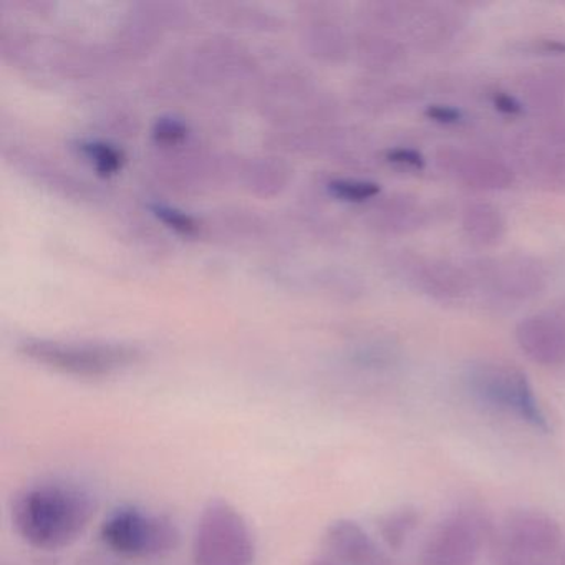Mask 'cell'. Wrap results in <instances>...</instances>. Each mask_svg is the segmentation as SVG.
<instances>
[{
	"mask_svg": "<svg viewBox=\"0 0 565 565\" xmlns=\"http://www.w3.org/2000/svg\"><path fill=\"white\" fill-rule=\"evenodd\" d=\"M97 505V499L84 486L49 479L15 494L11 521L19 537L31 547L62 551L90 527Z\"/></svg>",
	"mask_w": 565,
	"mask_h": 565,
	"instance_id": "1",
	"label": "cell"
},
{
	"mask_svg": "<svg viewBox=\"0 0 565 565\" xmlns=\"http://www.w3.org/2000/svg\"><path fill=\"white\" fill-rule=\"evenodd\" d=\"M256 557V539L243 512L226 499H211L194 529V565H254Z\"/></svg>",
	"mask_w": 565,
	"mask_h": 565,
	"instance_id": "2",
	"label": "cell"
},
{
	"mask_svg": "<svg viewBox=\"0 0 565 565\" xmlns=\"http://www.w3.org/2000/svg\"><path fill=\"white\" fill-rule=\"evenodd\" d=\"M466 385L471 395L488 408L515 416L535 431H551L547 416L527 375L518 366L494 360H481L469 366Z\"/></svg>",
	"mask_w": 565,
	"mask_h": 565,
	"instance_id": "3",
	"label": "cell"
},
{
	"mask_svg": "<svg viewBox=\"0 0 565 565\" xmlns=\"http://www.w3.org/2000/svg\"><path fill=\"white\" fill-rule=\"evenodd\" d=\"M100 535L110 551L130 558L163 557L177 551L181 542L180 529L170 518L137 505H121L110 512Z\"/></svg>",
	"mask_w": 565,
	"mask_h": 565,
	"instance_id": "4",
	"label": "cell"
},
{
	"mask_svg": "<svg viewBox=\"0 0 565 565\" xmlns=\"http://www.w3.org/2000/svg\"><path fill=\"white\" fill-rule=\"evenodd\" d=\"M21 353L39 365L81 379H104L134 365L137 350L124 345L64 343L51 340H28Z\"/></svg>",
	"mask_w": 565,
	"mask_h": 565,
	"instance_id": "5",
	"label": "cell"
},
{
	"mask_svg": "<svg viewBox=\"0 0 565 565\" xmlns=\"http://www.w3.org/2000/svg\"><path fill=\"white\" fill-rule=\"evenodd\" d=\"M482 527L469 514H455L439 522L426 539L422 565H476L481 554Z\"/></svg>",
	"mask_w": 565,
	"mask_h": 565,
	"instance_id": "6",
	"label": "cell"
},
{
	"mask_svg": "<svg viewBox=\"0 0 565 565\" xmlns=\"http://www.w3.org/2000/svg\"><path fill=\"white\" fill-rule=\"evenodd\" d=\"M564 532L557 519L539 509H514L502 524L501 545L521 554L548 558L562 547Z\"/></svg>",
	"mask_w": 565,
	"mask_h": 565,
	"instance_id": "7",
	"label": "cell"
},
{
	"mask_svg": "<svg viewBox=\"0 0 565 565\" xmlns=\"http://www.w3.org/2000/svg\"><path fill=\"white\" fill-rule=\"evenodd\" d=\"M515 342L532 363L554 369L565 363V312L535 313L515 327Z\"/></svg>",
	"mask_w": 565,
	"mask_h": 565,
	"instance_id": "8",
	"label": "cell"
},
{
	"mask_svg": "<svg viewBox=\"0 0 565 565\" xmlns=\"http://www.w3.org/2000/svg\"><path fill=\"white\" fill-rule=\"evenodd\" d=\"M443 171L475 190H504L512 183V171L498 158L478 151L446 148L438 154Z\"/></svg>",
	"mask_w": 565,
	"mask_h": 565,
	"instance_id": "9",
	"label": "cell"
},
{
	"mask_svg": "<svg viewBox=\"0 0 565 565\" xmlns=\"http://www.w3.org/2000/svg\"><path fill=\"white\" fill-rule=\"evenodd\" d=\"M326 545L342 565H385L390 558L372 535L353 519H335L326 531Z\"/></svg>",
	"mask_w": 565,
	"mask_h": 565,
	"instance_id": "10",
	"label": "cell"
},
{
	"mask_svg": "<svg viewBox=\"0 0 565 565\" xmlns=\"http://www.w3.org/2000/svg\"><path fill=\"white\" fill-rule=\"evenodd\" d=\"M489 282L505 299L527 300L545 287V273L531 257H505L489 269Z\"/></svg>",
	"mask_w": 565,
	"mask_h": 565,
	"instance_id": "11",
	"label": "cell"
},
{
	"mask_svg": "<svg viewBox=\"0 0 565 565\" xmlns=\"http://www.w3.org/2000/svg\"><path fill=\"white\" fill-rule=\"evenodd\" d=\"M413 277L423 292L439 300L459 299L469 287L468 276L445 260L416 264Z\"/></svg>",
	"mask_w": 565,
	"mask_h": 565,
	"instance_id": "12",
	"label": "cell"
},
{
	"mask_svg": "<svg viewBox=\"0 0 565 565\" xmlns=\"http://www.w3.org/2000/svg\"><path fill=\"white\" fill-rule=\"evenodd\" d=\"M462 231L476 246H495L504 237L505 220L494 204L472 203L462 213Z\"/></svg>",
	"mask_w": 565,
	"mask_h": 565,
	"instance_id": "13",
	"label": "cell"
},
{
	"mask_svg": "<svg viewBox=\"0 0 565 565\" xmlns=\"http://www.w3.org/2000/svg\"><path fill=\"white\" fill-rule=\"evenodd\" d=\"M422 521L423 512L418 505H398V508L392 509L380 519V539L388 551L399 552L408 544L409 537L419 527Z\"/></svg>",
	"mask_w": 565,
	"mask_h": 565,
	"instance_id": "14",
	"label": "cell"
},
{
	"mask_svg": "<svg viewBox=\"0 0 565 565\" xmlns=\"http://www.w3.org/2000/svg\"><path fill=\"white\" fill-rule=\"evenodd\" d=\"M330 191L340 200L360 203L375 198L380 193V186L372 181L337 180L330 183Z\"/></svg>",
	"mask_w": 565,
	"mask_h": 565,
	"instance_id": "15",
	"label": "cell"
},
{
	"mask_svg": "<svg viewBox=\"0 0 565 565\" xmlns=\"http://www.w3.org/2000/svg\"><path fill=\"white\" fill-rule=\"evenodd\" d=\"M84 151L94 160L102 174H111L120 170L124 157L117 148L107 143H87L84 145Z\"/></svg>",
	"mask_w": 565,
	"mask_h": 565,
	"instance_id": "16",
	"label": "cell"
},
{
	"mask_svg": "<svg viewBox=\"0 0 565 565\" xmlns=\"http://www.w3.org/2000/svg\"><path fill=\"white\" fill-rule=\"evenodd\" d=\"M153 211L163 223H167L173 230L180 231V233L190 234L196 231V223L188 214L181 213V211L174 210V207L160 204V206H154Z\"/></svg>",
	"mask_w": 565,
	"mask_h": 565,
	"instance_id": "17",
	"label": "cell"
},
{
	"mask_svg": "<svg viewBox=\"0 0 565 565\" xmlns=\"http://www.w3.org/2000/svg\"><path fill=\"white\" fill-rule=\"evenodd\" d=\"M386 157H388V161H392V163L413 168V170H422L425 167V158H423L419 151L413 150V148H395V150H390Z\"/></svg>",
	"mask_w": 565,
	"mask_h": 565,
	"instance_id": "18",
	"label": "cell"
},
{
	"mask_svg": "<svg viewBox=\"0 0 565 565\" xmlns=\"http://www.w3.org/2000/svg\"><path fill=\"white\" fill-rule=\"evenodd\" d=\"M499 565H554L548 558L534 557V555L521 554L501 545Z\"/></svg>",
	"mask_w": 565,
	"mask_h": 565,
	"instance_id": "19",
	"label": "cell"
},
{
	"mask_svg": "<svg viewBox=\"0 0 565 565\" xmlns=\"http://www.w3.org/2000/svg\"><path fill=\"white\" fill-rule=\"evenodd\" d=\"M426 115L428 118H431L433 121H438V124L443 125H452L461 121L462 114L455 107H448V105H431L426 110Z\"/></svg>",
	"mask_w": 565,
	"mask_h": 565,
	"instance_id": "20",
	"label": "cell"
},
{
	"mask_svg": "<svg viewBox=\"0 0 565 565\" xmlns=\"http://www.w3.org/2000/svg\"><path fill=\"white\" fill-rule=\"evenodd\" d=\"M186 130L183 125L173 120L160 121L157 127V137L163 141H177L184 137Z\"/></svg>",
	"mask_w": 565,
	"mask_h": 565,
	"instance_id": "21",
	"label": "cell"
},
{
	"mask_svg": "<svg viewBox=\"0 0 565 565\" xmlns=\"http://www.w3.org/2000/svg\"><path fill=\"white\" fill-rule=\"evenodd\" d=\"M494 107L505 115L522 114V105L512 95L502 94V92L494 95Z\"/></svg>",
	"mask_w": 565,
	"mask_h": 565,
	"instance_id": "22",
	"label": "cell"
},
{
	"mask_svg": "<svg viewBox=\"0 0 565 565\" xmlns=\"http://www.w3.org/2000/svg\"><path fill=\"white\" fill-rule=\"evenodd\" d=\"M309 565H342L332 557H320L316 558V561L310 562Z\"/></svg>",
	"mask_w": 565,
	"mask_h": 565,
	"instance_id": "23",
	"label": "cell"
},
{
	"mask_svg": "<svg viewBox=\"0 0 565 565\" xmlns=\"http://www.w3.org/2000/svg\"><path fill=\"white\" fill-rule=\"evenodd\" d=\"M562 565H565V554H564V564H562Z\"/></svg>",
	"mask_w": 565,
	"mask_h": 565,
	"instance_id": "24",
	"label": "cell"
},
{
	"mask_svg": "<svg viewBox=\"0 0 565 565\" xmlns=\"http://www.w3.org/2000/svg\"><path fill=\"white\" fill-rule=\"evenodd\" d=\"M385 565H392V562H388V564H385Z\"/></svg>",
	"mask_w": 565,
	"mask_h": 565,
	"instance_id": "25",
	"label": "cell"
}]
</instances>
